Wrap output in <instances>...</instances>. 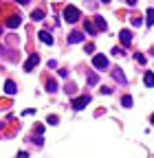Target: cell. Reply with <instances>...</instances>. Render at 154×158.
Masks as SVG:
<instances>
[{"instance_id": "277c9868", "label": "cell", "mask_w": 154, "mask_h": 158, "mask_svg": "<svg viewBox=\"0 0 154 158\" xmlns=\"http://www.w3.org/2000/svg\"><path fill=\"white\" fill-rule=\"evenodd\" d=\"M37 64H40V55H37V53H31V57L27 59V64H24V70H27V73H31Z\"/></svg>"}, {"instance_id": "2e32d148", "label": "cell", "mask_w": 154, "mask_h": 158, "mask_svg": "<svg viewBox=\"0 0 154 158\" xmlns=\"http://www.w3.org/2000/svg\"><path fill=\"white\" fill-rule=\"evenodd\" d=\"M86 81H88L90 86H95V84L99 81V79H97V75H95V73H88V77H86Z\"/></svg>"}, {"instance_id": "ac0fdd59", "label": "cell", "mask_w": 154, "mask_h": 158, "mask_svg": "<svg viewBox=\"0 0 154 158\" xmlns=\"http://www.w3.org/2000/svg\"><path fill=\"white\" fill-rule=\"evenodd\" d=\"M145 15H148V24L152 27V24H154V9H148V13H145Z\"/></svg>"}, {"instance_id": "e0dca14e", "label": "cell", "mask_w": 154, "mask_h": 158, "mask_svg": "<svg viewBox=\"0 0 154 158\" xmlns=\"http://www.w3.org/2000/svg\"><path fill=\"white\" fill-rule=\"evenodd\" d=\"M46 90H49V92H55V90H57V81L49 79V81H46Z\"/></svg>"}, {"instance_id": "7c38bea8", "label": "cell", "mask_w": 154, "mask_h": 158, "mask_svg": "<svg viewBox=\"0 0 154 158\" xmlns=\"http://www.w3.org/2000/svg\"><path fill=\"white\" fill-rule=\"evenodd\" d=\"M31 20H33V22L44 20V11H42V9H33V11H31Z\"/></svg>"}, {"instance_id": "d6986e66", "label": "cell", "mask_w": 154, "mask_h": 158, "mask_svg": "<svg viewBox=\"0 0 154 158\" xmlns=\"http://www.w3.org/2000/svg\"><path fill=\"white\" fill-rule=\"evenodd\" d=\"M57 121H60V118H57V116H53V114L46 118V123H49V125H57Z\"/></svg>"}, {"instance_id": "52a82bcc", "label": "cell", "mask_w": 154, "mask_h": 158, "mask_svg": "<svg viewBox=\"0 0 154 158\" xmlns=\"http://www.w3.org/2000/svg\"><path fill=\"white\" fill-rule=\"evenodd\" d=\"M5 92H7L9 97H13V94L18 92V86H15V81H11V79H7V81H5Z\"/></svg>"}, {"instance_id": "6da1fadb", "label": "cell", "mask_w": 154, "mask_h": 158, "mask_svg": "<svg viewBox=\"0 0 154 158\" xmlns=\"http://www.w3.org/2000/svg\"><path fill=\"white\" fill-rule=\"evenodd\" d=\"M79 18H82V13H79V9H77V7L68 5V7L64 9V20H66L68 24H75V22H77Z\"/></svg>"}, {"instance_id": "603a6c76", "label": "cell", "mask_w": 154, "mask_h": 158, "mask_svg": "<svg viewBox=\"0 0 154 158\" xmlns=\"http://www.w3.org/2000/svg\"><path fill=\"white\" fill-rule=\"evenodd\" d=\"M95 51V44H86V53H92Z\"/></svg>"}, {"instance_id": "30bf717a", "label": "cell", "mask_w": 154, "mask_h": 158, "mask_svg": "<svg viewBox=\"0 0 154 158\" xmlns=\"http://www.w3.org/2000/svg\"><path fill=\"white\" fill-rule=\"evenodd\" d=\"M112 77H114V81H119V84H126L128 81L126 75L121 73V68H112Z\"/></svg>"}, {"instance_id": "4316f807", "label": "cell", "mask_w": 154, "mask_h": 158, "mask_svg": "<svg viewBox=\"0 0 154 158\" xmlns=\"http://www.w3.org/2000/svg\"><path fill=\"white\" fill-rule=\"evenodd\" d=\"M101 2H110V0H101Z\"/></svg>"}, {"instance_id": "d4e9b609", "label": "cell", "mask_w": 154, "mask_h": 158, "mask_svg": "<svg viewBox=\"0 0 154 158\" xmlns=\"http://www.w3.org/2000/svg\"><path fill=\"white\" fill-rule=\"evenodd\" d=\"M18 2H20V5H29V0H18Z\"/></svg>"}, {"instance_id": "7a4b0ae2", "label": "cell", "mask_w": 154, "mask_h": 158, "mask_svg": "<svg viewBox=\"0 0 154 158\" xmlns=\"http://www.w3.org/2000/svg\"><path fill=\"white\" fill-rule=\"evenodd\" d=\"M88 103H90V94H84V97H77V99H73V103H71V106H73L75 110H84Z\"/></svg>"}, {"instance_id": "5bb4252c", "label": "cell", "mask_w": 154, "mask_h": 158, "mask_svg": "<svg viewBox=\"0 0 154 158\" xmlns=\"http://www.w3.org/2000/svg\"><path fill=\"white\" fill-rule=\"evenodd\" d=\"M84 29H86V33H88V35H95V33H97V27H95L92 22H88V20L84 22Z\"/></svg>"}, {"instance_id": "484cf974", "label": "cell", "mask_w": 154, "mask_h": 158, "mask_svg": "<svg viewBox=\"0 0 154 158\" xmlns=\"http://www.w3.org/2000/svg\"><path fill=\"white\" fill-rule=\"evenodd\" d=\"M150 123H152V125H154V114H152V116H150Z\"/></svg>"}, {"instance_id": "7402d4cb", "label": "cell", "mask_w": 154, "mask_h": 158, "mask_svg": "<svg viewBox=\"0 0 154 158\" xmlns=\"http://www.w3.org/2000/svg\"><path fill=\"white\" fill-rule=\"evenodd\" d=\"M66 92H68V94H75V86L68 84V86H66Z\"/></svg>"}, {"instance_id": "8992f818", "label": "cell", "mask_w": 154, "mask_h": 158, "mask_svg": "<svg viewBox=\"0 0 154 158\" xmlns=\"http://www.w3.org/2000/svg\"><path fill=\"white\" fill-rule=\"evenodd\" d=\"M20 24H22V18L20 15H9V20H7V27L9 29H18Z\"/></svg>"}, {"instance_id": "5b68a950", "label": "cell", "mask_w": 154, "mask_h": 158, "mask_svg": "<svg viewBox=\"0 0 154 158\" xmlns=\"http://www.w3.org/2000/svg\"><path fill=\"white\" fill-rule=\"evenodd\" d=\"M119 40H121V44H123V46H130V44H132V31L123 29V31L119 33Z\"/></svg>"}, {"instance_id": "9a60e30c", "label": "cell", "mask_w": 154, "mask_h": 158, "mask_svg": "<svg viewBox=\"0 0 154 158\" xmlns=\"http://www.w3.org/2000/svg\"><path fill=\"white\" fill-rule=\"evenodd\" d=\"M121 106H123V108H132V97H130V94H126V97L121 99Z\"/></svg>"}, {"instance_id": "44dd1931", "label": "cell", "mask_w": 154, "mask_h": 158, "mask_svg": "<svg viewBox=\"0 0 154 158\" xmlns=\"http://www.w3.org/2000/svg\"><path fill=\"white\" fill-rule=\"evenodd\" d=\"M141 22H143L141 18H132V27H141Z\"/></svg>"}, {"instance_id": "3957f363", "label": "cell", "mask_w": 154, "mask_h": 158, "mask_svg": "<svg viewBox=\"0 0 154 158\" xmlns=\"http://www.w3.org/2000/svg\"><path fill=\"white\" fill-rule=\"evenodd\" d=\"M108 64H110V62H108V57H106V55H95V57H92V66H95V68H99V70H106Z\"/></svg>"}, {"instance_id": "ffe728a7", "label": "cell", "mask_w": 154, "mask_h": 158, "mask_svg": "<svg viewBox=\"0 0 154 158\" xmlns=\"http://www.w3.org/2000/svg\"><path fill=\"white\" fill-rule=\"evenodd\" d=\"M134 59H137L139 64H145V55H141V53H137V55H134Z\"/></svg>"}, {"instance_id": "9c48e42d", "label": "cell", "mask_w": 154, "mask_h": 158, "mask_svg": "<svg viewBox=\"0 0 154 158\" xmlns=\"http://www.w3.org/2000/svg\"><path fill=\"white\" fill-rule=\"evenodd\" d=\"M82 40H84V35H82L79 31H73V33L68 35V44H79Z\"/></svg>"}, {"instance_id": "ba28073f", "label": "cell", "mask_w": 154, "mask_h": 158, "mask_svg": "<svg viewBox=\"0 0 154 158\" xmlns=\"http://www.w3.org/2000/svg\"><path fill=\"white\" fill-rule=\"evenodd\" d=\"M37 37H40V42H44V44H53V35L49 33V31H40V33H37Z\"/></svg>"}, {"instance_id": "8fae6325", "label": "cell", "mask_w": 154, "mask_h": 158, "mask_svg": "<svg viewBox=\"0 0 154 158\" xmlns=\"http://www.w3.org/2000/svg\"><path fill=\"white\" fill-rule=\"evenodd\" d=\"M95 27H97V31H108V24H106V20L101 15L95 18Z\"/></svg>"}, {"instance_id": "cb8c5ba5", "label": "cell", "mask_w": 154, "mask_h": 158, "mask_svg": "<svg viewBox=\"0 0 154 158\" xmlns=\"http://www.w3.org/2000/svg\"><path fill=\"white\" fill-rule=\"evenodd\" d=\"M126 5L128 7H134V5H137V0H126Z\"/></svg>"}, {"instance_id": "4fadbf2b", "label": "cell", "mask_w": 154, "mask_h": 158, "mask_svg": "<svg viewBox=\"0 0 154 158\" xmlns=\"http://www.w3.org/2000/svg\"><path fill=\"white\" fill-rule=\"evenodd\" d=\"M143 84L148 86V88H154V73H145V77H143Z\"/></svg>"}]
</instances>
